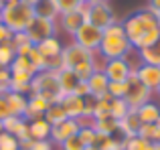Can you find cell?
I'll return each mask as SVG.
<instances>
[{"label":"cell","mask_w":160,"mask_h":150,"mask_svg":"<svg viewBox=\"0 0 160 150\" xmlns=\"http://www.w3.org/2000/svg\"><path fill=\"white\" fill-rule=\"evenodd\" d=\"M122 24H124L126 37H128V41L132 43L134 51H142V49L154 45L160 37V27L156 22V16H154L148 8L136 10Z\"/></svg>","instance_id":"6da1fadb"},{"label":"cell","mask_w":160,"mask_h":150,"mask_svg":"<svg viewBox=\"0 0 160 150\" xmlns=\"http://www.w3.org/2000/svg\"><path fill=\"white\" fill-rule=\"evenodd\" d=\"M132 53H134V47L126 37L124 24L120 20H116L103 31V39L98 49V55L103 61H109V59H124V57L132 55Z\"/></svg>","instance_id":"7a4b0ae2"},{"label":"cell","mask_w":160,"mask_h":150,"mask_svg":"<svg viewBox=\"0 0 160 150\" xmlns=\"http://www.w3.org/2000/svg\"><path fill=\"white\" fill-rule=\"evenodd\" d=\"M61 59H63V67L71 69V71L77 75L79 79H83V81H87L93 71L102 69V67H98L95 53L79 47L77 43L65 45V47H63V53H61Z\"/></svg>","instance_id":"3957f363"},{"label":"cell","mask_w":160,"mask_h":150,"mask_svg":"<svg viewBox=\"0 0 160 150\" xmlns=\"http://www.w3.org/2000/svg\"><path fill=\"white\" fill-rule=\"evenodd\" d=\"M31 93L35 95H41L43 99H47L49 103H61L65 93L61 91V85H59V77H57V71H39L32 77L31 81Z\"/></svg>","instance_id":"277c9868"},{"label":"cell","mask_w":160,"mask_h":150,"mask_svg":"<svg viewBox=\"0 0 160 150\" xmlns=\"http://www.w3.org/2000/svg\"><path fill=\"white\" fill-rule=\"evenodd\" d=\"M35 18V10L24 2H12V4H4L2 12H0V20L8 27V31L12 32H20L28 27V22Z\"/></svg>","instance_id":"5b68a950"},{"label":"cell","mask_w":160,"mask_h":150,"mask_svg":"<svg viewBox=\"0 0 160 150\" xmlns=\"http://www.w3.org/2000/svg\"><path fill=\"white\" fill-rule=\"evenodd\" d=\"M59 31V22L51 18H43V16H35V18L28 22V27L24 28L28 41L32 45H39L41 41L49 39V37H55Z\"/></svg>","instance_id":"8992f818"},{"label":"cell","mask_w":160,"mask_h":150,"mask_svg":"<svg viewBox=\"0 0 160 150\" xmlns=\"http://www.w3.org/2000/svg\"><path fill=\"white\" fill-rule=\"evenodd\" d=\"M126 83H128V89H126L124 99H126V103H128V108L138 110L140 106L152 102V91H150L146 85H142L140 79H138L134 73L128 77V81H126Z\"/></svg>","instance_id":"52a82bcc"},{"label":"cell","mask_w":160,"mask_h":150,"mask_svg":"<svg viewBox=\"0 0 160 150\" xmlns=\"http://www.w3.org/2000/svg\"><path fill=\"white\" fill-rule=\"evenodd\" d=\"M102 39H103V31L93 27L91 22H83L77 28V32L73 35V43H77L79 47L87 49L91 53H98L99 45H102Z\"/></svg>","instance_id":"ba28073f"},{"label":"cell","mask_w":160,"mask_h":150,"mask_svg":"<svg viewBox=\"0 0 160 150\" xmlns=\"http://www.w3.org/2000/svg\"><path fill=\"white\" fill-rule=\"evenodd\" d=\"M134 67L128 61V57L124 59H109V61H103L102 65V71L106 73V77L109 81H128V77L134 73Z\"/></svg>","instance_id":"9c48e42d"},{"label":"cell","mask_w":160,"mask_h":150,"mask_svg":"<svg viewBox=\"0 0 160 150\" xmlns=\"http://www.w3.org/2000/svg\"><path fill=\"white\" fill-rule=\"evenodd\" d=\"M116 14H113V8L108 2H99V4H89V12H87V22H91L93 27L106 31L109 24L116 22Z\"/></svg>","instance_id":"30bf717a"},{"label":"cell","mask_w":160,"mask_h":150,"mask_svg":"<svg viewBox=\"0 0 160 150\" xmlns=\"http://www.w3.org/2000/svg\"><path fill=\"white\" fill-rule=\"evenodd\" d=\"M134 75L140 79L142 85H146L150 91H156L160 85V67L158 65H148V63H138L134 67Z\"/></svg>","instance_id":"8fae6325"},{"label":"cell","mask_w":160,"mask_h":150,"mask_svg":"<svg viewBox=\"0 0 160 150\" xmlns=\"http://www.w3.org/2000/svg\"><path fill=\"white\" fill-rule=\"evenodd\" d=\"M79 128H81L79 120H73V118H67V120H63V122L55 124V126L51 128V142L59 146V144L65 142L67 138H71V136L77 134Z\"/></svg>","instance_id":"7c38bea8"},{"label":"cell","mask_w":160,"mask_h":150,"mask_svg":"<svg viewBox=\"0 0 160 150\" xmlns=\"http://www.w3.org/2000/svg\"><path fill=\"white\" fill-rule=\"evenodd\" d=\"M87 85H89V95L95 99H106L108 95V87H109V79L106 77V73L102 69L91 73V77L87 79Z\"/></svg>","instance_id":"4fadbf2b"},{"label":"cell","mask_w":160,"mask_h":150,"mask_svg":"<svg viewBox=\"0 0 160 150\" xmlns=\"http://www.w3.org/2000/svg\"><path fill=\"white\" fill-rule=\"evenodd\" d=\"M118 126H120V128H118V136H120V138H130V136H136L138 134L142 122H140V118H138L136 110L130 108L128 114H126L122 120H118Z\"/></svg>","instance_id":"5bb4252c"},{"label":"cell","mask_w":160,"mask_h":150,"mask_svg":"<svg viewBox=\"0 0 160 150\" xmlns=\"http://www.w3.org/2000/svg\"><path fill=\"white\" fill-rule=\"evenodd\" d=\"M49 106H51V103H49L47 99H43L41 95L31 93V95H28V106H27V112H24L22 118L27 120V122H32V120L43 118L45 112L49 110Z\"/></svg>","instance_id":"9a60e30c"},{"label":"cell","mask_w":160,"mask_h":150,"mask_svg":"<svg viewBox=\"0 0 160 150\" xmlns=\"http://www.w3.org/2000/svg\"><path fill=\"white\" fill-rule=\"evenodd\" d=\"M57 22H59V27H61L67 35L73 37L75 32H77V28L85 22V18H83L81 10L77 8V10H71V12H63V14H59V20H57Z\"/></svg>","instance_id":"2e32d148"},{"label":"cell","mask_w":160,"mask_h":150,"mask_svg":"<svg viewBox=\"0 0 160 150\" xmlns=\"http://www.w3.org/2000/svg\"><path fill=\"white\" fill-rule=\"evenodd\" d=\"M63 110H65L67 118H73V120H79L83 116V108H85V98H79L75 93H67L61 102Z\"/></svg>","instance_id":"e0dca14e"},{"label":"cell","mask_w":160,"mask_h":150,"mask_svg":"<svg viewBox=\"0 0 160 150\" xmlns=\"http://www.w3.org/2000/svg\"><path fill=\"white\" fill-rule=\"evenodd\" d=\"M4 98H6V102H8V108H10L12 116H24L27 106H28V98L27 95L16 93V91H6Z\"/></svg>","instance_id":"ac0fdd59"},{"label":"cell","mask_w":160,"mask_h":150,"mask_svg":"<svg viewBox=\"0 0 160 150\" xmlns=\"http://www.w3.org/2000/svg\"><path fill=\"white\" fill-rule=\"evenodd\" d=\"M35 47L39 49V53L45 57V59H51V57L61 55V53H63V47H65V45H61V41L57 39V35H55V37H49V39L41 41L39 45H35Z\"/></svg>","instance_id":"d6986e66"},{"label":"cell","mask_w":160,"mask_h":150,"mask_svg":"<svg viewBox=\"0 0 160 150\" xmlns=\"http://www.w3.org/2000/svg\"><path fill=\"white\" fill-rule=\"evenodd\" d=\"M12 79H10V91H16V93L22 95H31V81L32 75L28 73H18V71H10Z\"/></svg>","instance_id":"ffe728a7"},{"label":"cell","mask_w":160,"mask_h":150,"mask_svg":"<svg viewBox=\"0 0 160 150\" xmlns=\"http://www.w3.org/2000/svg\"><path fill=\"white\" fill-rule=\"evenodd\" d=\"M51 128L53 126L45 118H39V120L28 122V132H31L32 140H49V138H51Z\"/></svg>","instance_id":"44dd1931"},{"label":"cell","mask_w":160,"mask_h":150,"mask_svg":"<svg viewBox=\"0 0 160 150\" xmlns=\"http://www.w3.org/2000/svg\"><path fill=\"white\" fill-rule=\"evenodd\" d=\"M57 77H59V85H61V91L63 93H73V89L77 87V83L81 81V79L77 77L71 69H65V67H61L57 71Z\"/></svg>","instance_id":"7402d4cb"},{"label":"cell","mask_w":160,"mask_h":150,"mask_svg":"<svg viewBox=\"0 0 160 150\" xmlns=\"http://www.w3.org/2000/svg\"><path fill=\"white\" fill-rule=\"evenodd\" d=\"M136 114H138V118H140L142 124H156L158 118H160V106L154 103V102H148V103L138 108Z\"/></svg>","instance_id":"603a6c76"},{"label":"cell","mask_w":160,"mask_h":150,"mask_svg":"<svg viewBox=\"0 0 160 150\" xmlns=\"http://www.w3.org/2000/svg\"><path fill=\"white\" fill-rule=\"evenodd\" d=\"M138 59H140V63L158 65L160 67V37H158V41L154 45H150V47L138 51Z\"/></svg>","instance_id":"cb8c5ba5"},{"label":"cell","mask_w":160,"mask_h":150,"mask_svg":"<svg viewBox=\"0 0 160 150\" xmlns=\"http://www.w3.org/2000/svg\"><path fill=\"white\" fill-rule=\"evenodd\" d=\"M93 128L95 132L99 134H106V136H118V120L113 116H106V118H99V120H93Z\"/></svg>","instance_id":"d4e9b609"},{"label":"cell","mask_w":160,"mask_h":150,"mask_svg":"<svg viewBox=\"0 0 160 150\" xmlns=\"http://www.w3.org/2000/svg\"><path fill=\"white\" fill-rule=\"evenodd\" d=\"M32 10H35V16H43V18H51V20L59 18V10L55 8L53 0H39L32 6Z\"/></svg>","instance_id":"484cf974"},{"label":"cell","mask_w":160,"mask_h":150,"mask_svg":"<svg viewBox=\"0 0 160 150\" xmlns=\"http://www.w3.org/2000/svg\"><path fill=\"white\" fill-rule=\"evenodd\" d=\"M14 57H16V47H14V43H12V39L0 43V67H8L10 69Z\"/></svg>","instance_id":"4316f807"},{"label":"cell","mask_w":160,"mask_h":150,"mask_svg":"<svg viewBox=\"0 0 160 150\" xmlns=\"http://www.w3.org/2000/svg\"><path fill=\"white\" fill-rule=\"evenodd\" d=\"M10 71L28 73V75H32V77L39 73V71H37V67L28 61V57H24V55H16L14 57V61H12V65H10Z\"/></svg>","instance_id":"83f0119b"},{"label":"cell","mask_w":160,"mask_h":150,"mask_svg":"<svg viewBox=\"0 0 160 150\" xmlns=\"http://www.w3.org/2000/svg\"><path fill=\"white\" fill-rule=\"evenodd\" d=\"M43 118L47 120L51 126H55V124H59V122H63V120H67V114H65V110H63L61 103H53V106H49V110L45 112Z\"/></svg>","instance_id":"f1b7e54d"},{"label":"cell","mask_w":160,"mask_h":150,"mask_svg":"<svg viewBox=\"0 0 160 150\" xmlns=\"http://www.w3.org/2000/svg\"><path fill=\"white\" fill-rule=\"evenodd\" d=\"M128 112H130V108H128L124 98H112L109 99V116H113L116 120H122Z\"/></svg>","instance_id":"f546056e"},{"label":"cell","mask_w":160,"mask_h":150,"mask_svg":"<svg viewBox=\"0 0 160 150\" xmlns=\"http://www.w3.org/2000/svg\"><path fill=\"white\" fill-rule=\"evenodd\" d=\"M152 144L154 142H148L140 136H130V138H124V148L122 150H152Z\"/></svg>","instance_id":"4dcf8cb0"},{"label":"cell","mask_w":160,"mask_h":150,"mask_svg":"<svg viewBox=\"0 0 160 150\" xmlns=\"http://www.w3.org/2000/svg\"><path fill=\"white\" fill-rule=\"evenodd\" d=\"M136 136L148 140V142H160V130H158L156 124H142Z\"/></svg>","instance_id":"1f68e13d"},{"label":"cell","mask_w":160,"mask_h":150,"mask_svg":"<svg viewBox=\"0 0 160 150\" xmlns=\"http://www.w3.org/2000/svg\"><path fill=\"white\" fill-rule=\"evenodd\" d=\"M0 150H20L18 138L8 132H0Z\"/></svg>","instance_id":"d6a6232c"},{"label":"cell","mask_w":160,"mask_h":150,"mask_svg":"<svg viewBox=\"0 0 160 150\" xmlns=\"http://www.w3.org/2000/svg\"><path fill=\"white\" fill-rule=\"evenodd\" d=\"M24 57H28V61L37 67V71H45V69H47V59L39 53V49H37V47H32Z\"/></svg>","instance_id":"836d02e7"},{"label":"cell","mask_w":160,"mask_h":150,"mask_svg":"<svg viewBox=\"0 0 160 150\" xmlns=\"http://www.w3.org/2000/svg\"><path fill=\"white\" fill-rule=\"evenodd\" d=\"M95 128H93V124H89V126H81L79 128V132H77V136L81 138V142L85 144V146H91V144L95 142Z\"/></svg>","instance_id":"e575fe53"},{"label":"cell","mask_w":160,"mask_h":150,"mask_svg":"<svg viewBox=\"0 0 160 150\" xmlns=\"http://www.w3.org/2000/svg\"><path fill=\"white\" fill-rule=\"evenodd\" d=\"M109 99H112V98H106V99H95L93 120H99V118H106V116H109Z\"/></svg>","instance_id":"d590c367"},{"label":"cell","mask_w":160,"mask_h":150,"mask_svg":"<svg viewBox=\"0 0 160 150\" xmlns=\"http://www.w3.org/2000/svg\"><path fill=\"white\" fill-rule=\"evenodd\" d=\"M126 89H128V83H126V81H109L108 95H109V98H124Z\"/></svg>","instance_id":"8d00e7d4"},{"label":"cell","mask_w":160,"mask_h":150,"mask_svg":"<svg viewBox=\"0 0 160 150\" xmlns=\"http://www.w3.org/2000/svg\"><path fill=\"white\" fill-rule=\"evenodd\" d=\"M59 148H61V150H83L85 144L81 142V138H79L77 134H75V136H71V138H67L65 142L59 144Z\"/></svg>","instance_id":"74e56055"},{"label":"cell","mask_w":160,"mask_h":150,"mask_svg":"<svg viewBox=\"0 0 160 150\" xmlns=\"http://www.w3.org/2000/svg\"><path fill=\"white\" fill-rule=\"evenodd\" d=\"M55 8L59 10V14H63V12H71V10H77L79 2L77 0H53Z\"/></svg>","instance_id":"f35d334b"},{"label":"cell","mask_w":160,"mask_h":150,"mask_svg":"<svg viewBox=\"0 0 160 150\" xmlns=\"http://www.w3.org/2000/svg\"><path fill=\"white\" fill-rule=\"evenodd\" d=\"M10 79H12L10 69L8 67H0V93L10 91Z\"/></svg>","instance_id":"ab89813d"},{"label":"cell","mask_w":160,"mask_h":150,"mask_svg":"<svg viewBox=\"0 0 160 150\" xmlns=\"http://www.w3.org/2000/svg\"><path fill=\"white\" fill-rule=\"evenodd\" d=\"M28 150H55V144L51 142V138L49 140H32Z\"/></svg>","instance_id":"60d3db41"},{"label":"cell","mask_w":160,"mask_h":150,"mask_svg":"<svg viewBox=\"0 0 160 150\" xmlns=\"http://www.w3.org/2000/svg\"><path fill=\"white\" fill-rule=\"evenodd\" d=\"M12 43H14V47L18 49V47H22V45H28L31 41H28L27 32L20 31V32H12Z\"/></svg>","instance_id":"b9f144b4"},{"label":"cell","mask_w":160,"mask_h":150,"mask_svg":"<svg viewBox=\"0 0 160 150\" xmlns=\"http://www.w3.org/2000/svg\"><path fill=\"white\" fill-rule=\"evenodd\" d=\"M73 93L75 95H79V98H87V95H89V85H87V81H79L77 83V87H75L73 89Z\"/></svg>","instance_id":"7bdbcfd3"},{"label":"cell","mask_w":160,"mask_h":150,"mask_svg":"<svg viewBox=\"0 0 160 150\" xmlns=\"http://www.w3.org/2000/svg\"><path fill=\"white\" fill-rule=\"evenodd\" d=\"M8 116H12L10 108H8V102H6V98H4V93H0V120L8 118Z\"/></svg>","instance_id":"ee69618b"},{"label":"cell","mask_w":160,"mask_h":150,"mask_svg":"<svg viewBox=\"0 0 160 150\" xmlns=\"http://www.w3.org/2000/svg\"><path fill=\"white\" fill-rule=\"evenodd\" d=\"M12 39V31H8V27L0 20V43H4V41H10Z\"/></svg>","instance_id":"f6af8a7d"},{"label":"cell","mask_w":160,"mask_h":150,"mask_svg":"<svg viewBox=\"0 0 160 150\" xmlns=\"http://www.w3.org/2000/svg\"><path fill=\"white\" fill-rule=\"evenodd\" d=\"M146 8H148L152 14H154V12H158L160 10V0H148V6H146Z\"/></svg>","instance_id":"bcb514c9"},{"label":"cell","mask_w":160,"mask_h":150,"mask_svg":"<svg viewBox=\"0 0 160 150\" xmlns=\"http://www.w3.org/2000/svg\"><path fill=\"white\" fill-rule=\"evenodd\" d=\"M20 2H24V4H28V6H31V8H32V6H35V4H37V2H39V0H20Z\"/></svg>","instance_id":"7dc6e473"},{"label":"cell","mask_w":160,"mask_h":150,"mask_svg":"<svg viewBox=\"0 0 160 150\" xmlns=\"http://www.w3.org/2000/svg\"><path fill=\"white\" fill-rule=\"evenodd\" d=\"M99 2H108V0H87V4H99Z\"/></svg>","instance_id":"c3c4849f"},{"label":"cell","mask_w":160,"mask_h":150,"mask_svg":"<svg viewBox=\"0 0 160 150\" xmlns=\"http://www.w3.org/2000/svg\"><path fill=\"white\" fill-rule=\"evenodd\" d=\"M154 16H156V22H158V27H160V10L154 12Z\"/></svg>","instance_id":"681fc988"},{"label":"cell","mask_w":160,"mask_h":150,"mask_svg":"<svg viewBox=\"0 0 160 150\" xmlns=\"http://www.w3.org/2000/svg\"><path fill=\"white\" fill-rule=\"evenodd\" d=\"M83 150H99V148H98V146H93V144H91V146H85Z\"/></svg>","instance_id":"f907efd6"},{"label":"cell","mask_w":160,"mask_h":150,"mask_svg":"<svg viewBox=\"0 0 160 150\" xmlns=\"http://www.w3.org/2000/svg\"><path fill=\"white\" fill-rule=\"evenodd\" d=\"M152 150H160V142H154L152 144Z\"/></svg>","instance_id":"816d5d0a"},{"label":"cell","mask_w":160,"mask_h":150,"mask_svg":"<svg viewBox=\"0 0 160 150\" xmlns=\"http://www.w3.org/2000/svg\"><path fill=\"white\" fill-rule=\"evenodd\" d=\"M4 4H12V2H18V0H2Z\"/></svg>","instance_id":"f5cc1de1"},{"label":"cell","mask_w":160,"mask_h":150,"mask_svg":"<svg viewBox=\"0 0 160 150\" xmlns=\"http://www.w3.org/2000/svg\"><path fill=\"white\" fill-rule=\"evenodd\" d=\"M2 8H4V2H2V0H0V12H2Z\"/></svg>","instance_id":"db71d44e"},{"label":"cell","mask_w":160,"mask_h":150,"mask_svg":"<svg viewBox=\"0 0 160 150\" xmlns=\"http://www.w3.org/2000/svg\"><path fill=\"white\" fill-rule=\"evenodd\" d=\"M0 132H4V128H2V120H0Z\"/></svg>","instance_id":"11a10c76"},{"label":"cell","mask_w":160,"mask_h":150,"mask_svg":"<svg viewBox=\"0 0 160 150\" xmlns=\"http://www.w3.org/2000/svg\"><path fill=\"white\" fill-rule=\"evenodd\" d=\"M77 2H79V4H85V2H87V0H77Z\"/></svg>","instance_id":"9f6ffc18"},{"label":"cell","mask_w":160,"mask_h":150,"mask_svg":"<svg viewBox=\"0 0 160 150\" xmlns=\"http://www.w3.org/2000/svg\"><path fill=\"white\" fill-rule=\"evenodd\" d=\"M156 126H158V130H160V118H158V122H156Z\"/></svg>","instance_id":"6f0895ef"},{"label":"cell","mask_w":160,"mask_h":150,"mask_svg":"<svg viewBox=\"0 0 160 150\" xmlns=\"http://www.w3.org/2000/svg\"><path fill=\"white\" fill-rule=\"evenodd\" d=\"M156 93H158V95H160V85H158V89H156Z\"/></svg>","instance_id":"680465c9"}]
</instances>
